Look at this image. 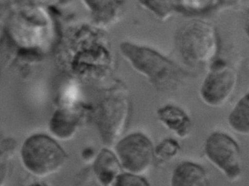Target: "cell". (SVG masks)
<instances>
[{
    "instance_id": "5",
    "label": "cell",
    "mask_w": 249,
    "mask_h": 186,
    "mask_svg": "<svg viewBox=\"0 0 249 186\" xmlns=\"http://www.w3.org/2000/svg\"><path fill=\"white\" fill-rule=\"evenodd\" d=\"M154 146L145 134L132 132L115 144L114 152L124 171L142 175L149 171L155 162Z\"/></svg>"
},
{
    "instance_id": "6",
    "label": "cell",
    "mask_w": 249,
    "mask_h": 186,
    "mask_svg": "<svg viewBox=\"0 0 249 186\" xmlns=\"http://www.w3.org/2000/svg\"><path fill=\"white\" fill-rule=\"evenodd\" d=\"M204 152L207 159L230 181H237L241 177V151L228 134L221 131L212 132L205 139Z\"/></svg>"
},
{
    "instance_id": "17",
    "label": "cell",
    "mask_w": 249,
    "mask_h": 186,
    "mask_svg": "<svg viewBox=\"0 0 249 186\" xmlns=\"http://www.w3.org/2000/svg\"><path fill=\"white\" fill-rule=\"evenodd\" d=\"M111 186H151L142 175L123 171L113 182Z\"/></svg>"
},
{
    "instance_id": "12",
    "label": "cell",
    "mask_w": 249,
    "mask_h": 186,
    "mask_svg": "<svg viewBox=\"0 0 249 186\" xmlns=\"http://www.w3.org/2000/svg\"><path fill=\"white\" fill-rule=\"evenodd\" d=\"M170 186H208L205 169L192 161H182L172 173Z\"/></svg>"
},
{
    "instance_id": "9",
    "label": "cell",
    "mask_w": 249,
    "mask_h": 186,
    "mask_svg": "<svg viewBox=\"0 0 249 186\" xmlns=\"http://www.w3.org/2000/svg\"><path fill=\"white\" fill-rule=\"evenodd\" d=\"M156 114L159 121L178 137L186 139L190 135L192 118L182 107L173 104H165L160 107Z\"/></svg>"
},
{
    "instance_id": "11",
    "label": "cell",
    "mask_w": 249,
    "mask_h": 186,
    "mask_svg": "<svg viewBox=\"0 0 249 186\" xmlns=\"http://www.w3.org/2000/svg\"><path fill=\"white\" fill-rule=\"evenodd\" d=\"M96 178L103 186H111L124 170L114 151L104 148L97 154L93 164Z\"/></svg>"
},
{
    "instance_id": "15",
    "label": "cell",
    "mask_w": 249,
    "mask_h": 186,
    "mask_svg": "<svg viewBox=\"0 0 249 186\" xmlns=\"http://www.w3.org/2000/svg\"><path fill=\"white\" fill-rule=\"evenodd\" d=\"M140 7L152 14L156 18L161 21L170 19L176 14L173 8V1H139Z\"/></svg>"
},
{
    "instance_id": "19",
    "label": "cell",
    "mask_w": 249,
    "mask_h": 186,
    "mask_svg": "<svg viewBox=\"0 0 249 186\" xmlns=\"http://www.w3.org/2000/svg\"><path fill=\"white\" fill-rule=\"evenodd\" d=\"M27 186H46L45 185L40 184V183H33V184L29 185Z\"/></svg>"
},
{
    "instance_id": "13",
    "label": "cell",
    "mask_w": 249,
    "mask_h": 186,
    "mask_svg": "<svg viewBox=\"0 0 249 186\" xmlns=\"http://www.w3.org/2000/svg\"><path fill=\"white\" fill-rule=\"evenodd\" d=\"M79 124L80 118L77 114L68 110H59L52 117L49 129L56 140H71L76 134Z\"/></svg>"
},
{
    "instance_id": "16",
    "label": "cell",
    "mask_w": 249,
    "mask_h": 186,
    "mask_svg": "<svg viewBox=\"0 0 249 186\" xmlns=\"http://www.w3.org/2000/svg\"><path fill=\"white\" fill-rule=\"evenodd\" d=\"M180 152L179 142L173 138H165L154 146L155 161L166 163L175 159Z\"/></svg>"
},
{
    "instance_id": "4",
    "label": "cell",
    "mask_w": 249,
    "mask_h": 186,
    "mask_svg": "<svg viewBox=\"0 0 249 186\" xmlns=\"http://www.w3.org/2000/svg\"><path fill=\"white\" fill-rule=\"evenodd\" d=\"M131 114V101L126 90L112 87L94 112V120L106 148L114 145L125 132Z\"/></svg>"
},
{
    "instance_id": "10",
    "label": "cell",
    "mask_w": 249,
    "mask_h": 186,
    "mask_svg": "<svg viewBox=\"0 0 249 186\" xmlns=\"http://www.w3.org/2000/svg\"><path fill=\"white\" fill-rule=\"evenodd\" d=\"M94 24L100 29L115 25L124 15L125 1H86Z\"/></svg>"
},
{
    "instance_id": "18",
    "label": "cell",
    "mask_w": 249,
    "mask_h": 186,
    "mask_svg": "<svg viewBox=\"0 0 249 186\" xmlns=\"http://www.w3.org/2000/svg\"><path fill=\"white\" fill-rule=\"evenodd\" d=\"M11 154L0 148V186H5L11 173Z\"/></svg>"
},
{
    "instance_id": "14",
    "label": "cell",
    "mask_w": 249,
    "mask_h": 186,
    "mask_svg": "<svg viewBox=\"0 0 249 186\" xmlns=\"http://www.w3.org/2000/svg\"><path fill=\"white\" fill-rule=\"evenodd\" d=\"M231 130L242 136L249 134V94L246 93L235 103L227 118Z\"/></svg>"
},
{
    "instance_id": "8",
    "label": "cell",
    "mask_w": 249,
    "mask_h": 186,
    "mask_svg": "<svg viewBox=\"0 0 249 186\" xmlns=\"http://www.w3.org/2000/svg\"><path fill=\"white\" fill-rule=\"evenodd\" d=\"M241 2L234 0H173V8L176 14L196 18L226 11L238 10Z\"/></svg>"
},
{
    "instance_id": "7",
    "label": "cell",
    "mask_w": 249,
    "mask_h": 186,
    "mask_svg": "<svg viewBox=\"0 0 249 186\" xmlns=\"http://www.w3.org/2000/svg\"><path fill=\"white\" fill-rule=\"evenodd\" d=\"M236 69L224 61H215L199 88V97L204 104L211 107L225 105L232 97L237 85Z\"/></svg>"
},
{
    "instance_id": "2",
    "label": "cell",
    "mask_w": 249,
    "mask_h": 186,
    "mask_svg": "<svg viewBox=\"0 0 249 186\" xmlns=\"http://www.w3.org/2000/svg\"><path fill=\"white\" fill-rule=\"evenodd\" d=\"M175 44L179 56L189 66H202L214 62L220 43L215 27L203 20L193 18L178 30Z\"/></svg>"
},
{
    "instance_id": "3",
    "label": "cell",
    "mask_w": 249,
    "mask_h": 186,
    "mask_svg": "<svg viewBox=\"0 0 249 186\" xmlns=\"http://www.w3.org/2000/svg\"><path fill=\"white\" fill-rule=\"evenodd\" d=\"M24 169L37 178H47L59 172L68 161V154L59 142L43 134L27 138L20 151Z\"/></svg>"
},
{
    "instance_id": "1",
    "label": "cell",
    "mask_w": 249,
    "mask_h": 186,
    "mask_svg": "<svg viewBox=\"0 0 249 186\" xmlns=\"http://www.w3.org/2000/svg\"><path fill=\"white\" fill-rule=\"evenodd\" d=\"M119 50L131 68L160 92H175L187 82V71L152 48L124 41L119 46Z\"/></svg>"
}]
</instances>
